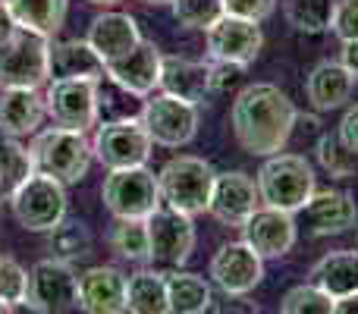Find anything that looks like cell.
Listing matches in <instances>:
<instances>
[{
	"mask_svg": "<svg viewBox=\"0 0 358 314\" xmlns=\"http://www.w3.org/2000/svg\"><path fill=\"white\" fill-rule=\"evenodd\" d=\"M299 123V110L289 94L271 82H255L236 94L229 107V126L239 148L252 157H271L286 148L292 129Z\"/></svg>",
	"mask_w": 358,
	"mask_h": 314,
	"instance_id": "1",
	"label": "cell"
},
{
	"mask_svg": "<svg viewBox=\"0 0 358 314\" xmlns=\"http://www.w3.org/2000/svg\"><path fill=\"white\" fill-rule=\"evenodd\" d=\"M31 160H35L38 173L60 179L63 185H76L88 176L94 164L92 138L79 129H66V126H48L31 136Z\"/></svg>",
	"mask_w": 358,
	"mask_h": 314,
	"instance_id": "2",
	"label": "cell"
},
{
	"mask_svg": "<svg viewBox=\"0 0 358 314\" xmlns=\"http://www.w3.org/2000/svg\"><path fill=\"white\" fill-rule=\"evenodd\" d=\"M255 183H258L261 204L289 210V214H299L317 189L308 160L302 155H283V151L264 157Z\"/></svg>",
	"mask_w": 358,
	"mask_h": 314,
	"instance_id": "3",
	"label": "cell"
},
{
	"mask_svg": "<svg viewBox=\"0 0 358 314\" xmlns=\"http://www.w3.org/2000/svg\"><path fill=\"white\" fill-rule=\"evenodd\" d=\"M214 179H217V170L204 157H195V155L170 157L161 166V173H157L164 204L182 210V214H192V217L208 214Z\"/></svg>",
	"mask_w": 358,
	"mask_h": 314,
	"instance_id": "4",
	"label": "cell"
},
{
	"mask_svg": "<svg viewBox=\"0 0 358 314\" xmlns=\"http://www.w3.org/2000/svg\"><path fill=\"white\" fill-rule=\"evenodd\" d=\"M10 210L25 233H50L66 220V185L48 173H31L10 198Z\"/></svg>",
	"mask_w": 358,
	"mask_h": 314,
	"instance_id": "5",
	"label": "cell"
},
{
	"mask_svg": "<svg viewBox=\"0 0 358 314\" xmlns=\"http://www.w3.org/2000/svg\"><path fill=\"white\" fill-rule=\"evenodd\" d=\"M101 201L113 214V220L117 217H142V220H148L164 204V198L157 176L148 170V164H138V166L107 170L104 185H101Z\"/></svg>",
	"mask_w": 358,
	"mask_h": 314,
	"instance_id": "6",
	"label": "cell"
},
{
	"mask_svg": "<svg viewBox=\"0 0 358 314\" xmlns=\"http://www.w3.org/2000/svg\"><path fill=\"white\" fill-rule=\"evenodd\" d=\"M50 38L16 29L0 44V88H41L48 76Z\"/></svg>",
	"mask_w": 358,
	"mask_h": 314,
	"instance_id": "7",
	"label": "cell"
},
{
	"mask_svg": "<svg viewBox=\"0 0 358 314\" xmlns=\"http://www.w3.org/2000/svg\"><path fill=\"white\" fill-rule=\"evenodd\" d=\"M29 311L63 314L79 311V273L73 271V261L44 258L29 271Z\"/></svg>",
	"mask_w": 358,
	"mask_h": 314,
	"instance_id": "8",
	"label": "cell"
},
{
	"mask_svg": "<svg viewBox=\"0 0 358 314\" xmlns=\"http://www.w3.org/2000/svg\"><path fill=\"white\" fill-rule=\"evenodd\" d=\"M151 148H155V142H151L148 129L142 126V117L104 120V123L94 129V138H92L94 160H98L104 170L148 164Z\"/></svg>",
	"mask_w": 358,
	"mask_h": 314,
	"instance_id": "9",
	"label": "cell"
},
{
	"mask_svg": "<svg viewBox=\"0 0 358 314\" xmlns=\"http://www.w3.org/2000/svg\"><path fill=\"white\" fill-rule=\"evenodd\" d=\"M142 126L161 148H185L198 136V104L161 92L148 94L142 104Z\"/></svg>",
	"mask_w": 358,
	"mask_h": 314,
	"instance_id": "10",
	"label": "cell"
},
{
	"mask_svg": "<svg viewBox=\"0 0 358 314\" xmlns=\"http://www.w3.org/2000/svg\"><path fill=\"white\" fill-rule=\"evenodd\" d=\"M148 242H151V264L176 271L195 252V223L192 214H182L176 208H161L148 217Z\"/></svg>",
	"mask_w": 358,
	"mask_h": 314,
	"instance_id": "11",
	"label": "cell"
},
{
	"mask_svg": "<svg viewBox=\"0 0 358 314\" xmlns=\"http://www.w3.org/2000/svg\"><path fill=\"white\" fill-rule=\"evenodd\" d=\"M208 277L223 296L239 299L248 296L264 280V258L248 242H223L214 252L208 267Z\"/></svg>",
	"mask_w": 358,
	"mask_h": 314,
	"instance_id": "12",
	"label": "cell"
},
{
	"mask_svg": "<svg viewBox=\"0 0 358 314\" xmlns=\"http://www.w3.org/2000/svg\"><path fill=\"white\" fill-rule=\"evenodd\" d=\"M48 117L57 126L88 132L98 126V82L92 79H50L44 92Z\"/></svg>",
	"mask_w": 358,
	"mask_h": 314,
	"instance_id": "13",
	"label": "cell"
},
{
	"mask_svg": "<svg viewBox=\"0 0 358 314\" xmlns=\"http://www.w3.org/2000/svg\"><path fill=\"white\" fill-rule=\"evenodd\" d=\"M204 41H208L210 60H233L248 66V63L258 60L261 48H264V31H261V22H255V19L223 13L204 31Z\"/></svg>",
	"mask_w": 358,
	"mask_h": 314,
	"instance_id": "14",
	"label": "cell"
},
{
	"mask_svg": "<svg viewBox=\"0 0 358 314\" xmlns=\"http://www.w3.org/2000/svg\"><path fill=\"white\" fill-rule=\"evenodd\" d=\"M261 208V195H258V183L242 170H229V173H217L214 179V192H210V204L208 214L217 223L229 229H239L255 210Z\"/></svg>",
	"mask_w": 358,
	"mask_h": 314,
	"instance_id": "15",
	"label": "cell"
},
{
	"mask_svg": "<svg viewBox=\"0 0 358 314\" xmlns=\"http://www.w3.org/2000/svg\"><path fill=\"white\" fill-rule=\"evenodd\" d=\"M239 229H242V242H248L264 261L289 255L299 239L296 214L280 208H267V204H261Z\"/></svg>",
	"mask_w": 358,
	"mask_h": 314,
	"instance_id": "16",
	"label": "cell"
},
{
	"mask_svg": "<svg viewBox=\"0 0 358 314\" xmlns=\"http://www.w3.org/2000/svg\"><path fill=\"white\" fill-rule=\"evenodd\" d=\"M302 214L311 236H340L358 227L355 198L340 189H315V195L308 198Z\"/></svg>",
	"mask_w": 358,
	"mask_h": 314,
	"instance_id": "17",
	"label": "cell"
},
{
	"mask_svg": "<svg viewBox=\"0 0 358 314\" xmlns=\"http://www.w3.org/2000/svg\"><path fill=\"white\" fill-rule=\"evenodd\" d=\"M126 273L113 264H98L79 273V311L88 314H123L126 305Z\"/></svg>",
	"mask_w": 358,
	"mask_h": 314,
	"instance_id": "18",
	"label": "cell"
},
{
	"mask_svg": "<svg viewBox=\"0 0 358 314\" xmlns=\"http://www.w3.org/2000/svg\"><path fill=\"white\" fill-rule=\"evenodd\" d=\"M161 60H164L161 48H157L155 41H145L142 38L129 54L107 63V76H110L113 82H120L123 88H129V92L148 98V94L161 85Z\"/></svg>",
	"mask_w": 358,
	"mask_h": 314,
	"instance_id": "19",
	"label": "cell"
},
{
	"mask_svg": "<svg viewBox=\"0 0 358 314\" xmlns=\"http://www.w3.org/2000/svg\"><path fill=\"white\" fill-rule=\"evenodd\" d=\"M48 76L101 82L107 76V63L88 44V38H63V41H50L48 48Z\"/></svg>",
	"mask_w": 358,
	"mask_h": 314,
	"instance_id": "20",
	"label": "cell"
},
{
	"mask_svg": "<svg viewBox=\"0 0 358 314\" xmlns=\"http://www.w3.org/2000/svg\"><path fill=\"white\" fill-rule=\"evenodd\" d=\"M44 117H48V104L38 88H0V132L3 136H35Z\"/></svg>",
	"mask_w": 358,
	"mask_h": 314,
	"instance_id": "21",
	"label": "cell"
},
{
	"mask_svg": "<svg viewBox=\"0 0 358 314\" xmlns=\"http://www.w3.org/2000/svg\"><path fill=\"white\" fill-rule=\"evenodd\" d=\"M161 92L182 98L189 104H201L210 94V69L204 60H189V57L167 54L161 60Z\"/></svg>",
	"mask_w": 358,
	"mask_h": 314,
	"instance_id": "22",
	"label": "cell"
},
{
	"mask_svg": "<svg viewBox=\"0 0 358 314\" xmlns=\"http://www.w3.org/2000/svg\"><path fill=\"white\" fill-rule=\"evenodd\" d=\"M138 41H142V31H138V22L129 13H117V10L101 13L88 25V44L98 50L104 63L129 54Z\"/></svg>",
	"mask_w": 358,
	"mask_h": 314,
	"instance_id": "23",
	"label": "cell"
},
{
	"mask_svg": "<svg viewBox=\"0 0 358 314\" xmlns=\"http://www.w3.org/2000/svg\"><path fill=\"white\" fill-rule=\"evenodd\" d=\"M355 92V76L343 66V60H324L305 79V94H308L315 110H336L343 107Z\"/></svg>",
	"mask_w": 358,
	"mask_h": 314,
	"instance_id": "24",
	"label": "cell"
},
{
	"mask_svg": "<svg viewBox=\"0 0 358 314\" xmlns=\"http://www.w3.org/2000/svg\"><path fill=\"white\" fill-rule=\"evenodd\" d=\"M311 283L321 286L330 299H343L349 292H358V252L355 248H340L330 252L311 267Z\"/></svg>",
	"mask_w": 358,
	"mask_h": 314,
	"instance_id": "25",
	"label": "cell"
},
{
	"mask_svg": "<svg viewBox=\"0 0 358 314\" xmlns=\"http://www.w3.org/2000/svg\"><path fill=\"white\" fill-rule=\"evenodd\" d=\"M3 3L10 6L19 29L38 31L44 38H54L69 13V0H3Z\"/></svg>",
	"mask_w": 358,
	"mask_h": 314,
	"instance_id": "26",
	"label": "cell"
},
{
	"mask_svg": "<svg viewBox=\"0 0 358 314\" xmlns=\"http://www.w3.org/2000/svg\"><path fill=\"white\" fill-rule=\"evenodd\" d=\"M167 299H170V311L176 314H201L210 308L214 292L210 283L201 273H189V271H176L167 273Z\"/></svg>",
	"mask_w": 358,
	"mask_h": 314,
	"instance_id": "27",
	"label": "cell"
},
{
	"mask_svg": "<svg viewBox=\"0 0 358 314\" xmlns=\"http://www.w3.org/2000/svg\"><path fill=\"white\" fill-rule=\"evenodd\" d=\"M126 305L136 314H167V277L161 271H138L126 280Z\"/></svg>",
	"mask_w": 358,
	"mask_h": 314,
	"instance_id": "28",
	"label": "cell"
},
{
	"mask_svg": "<svg viewBox=\"0 0 358 314\" xmlns=\"http://www.w3.org/2000/svg\"><path fill=\"white\" fill-rule=\"evenodd\" d=\"M107 242H110V248L120 258L132 261V264H148L151 261L148 220H142V217H117Z\"/></svg>",
	"mask_w": 358,
	"mask_h": 314,
	"instance_id": "29",
	"label": "cell"
},
{
	"mask_svg": "<svg viewBox=\"0 0 358 314\" xmlns=\"http://www.w3.org/2000/svg\"><path fill=\"white\" fill-rule=\"evenodd\" d=\"M31 173H35L31 151L19 138L0 132V198H10Z\"/></svg>",
	"mask_w": 358,
	"mask_h": 314,
	"instance_id": "30",
	"label": "cell"
},
{
	"mask_svg": "<svg viewBox=\"0 0 358 314\" xmlns=\"http://www.w3.org/2000/svg\"><path fill=\"white\" fill-rule=\"evenodd\" d=\"M336 0H283V16L296 31L324 35L334 25Z\"/></svg>",
	"mask_w": 358,
	"mask_h": 314,
	"instance_id": "31",
	"label": "cell"
},
{
	"mask_svg": "<svg viewBox=\"0 0 358 314\" xmlns=\"http://www.w3.org/2000/svg\"><path fill=\"white\" fill-rule=\"evenodd\" d=\"M142 104L145 98L129 88H123L120 82H113L110 76L98 82V123L104 120H129V117H142Z\"/></svg>",
	"mask_w": 358,
	"mask_h": 314,
	"instance_id": "32",
	"label": "cell"
},
{
	"mask_svg": "<svg viewBox=\"0 0 358 314\" xmlns=\"http://www.w3.org/2000/svg\"><path fill=\"white\" fill-rule=\"evenodd\" d=\"M50 248L57 258L63 261H79L92 252V233L85 229V223L79 220H63L50 229Z\"/></svg>",
	"mask_w": 358,
	"mask_h": 314,
	"instance_id": "33",
	"label": "cell"
},
{
	"mask_svg": "<svg viewBox=\"0 0 358 314\" xmlns=\"http://www.w3.org/2000/svg\"><path fill=\"white\" fill-rule=\"evenodd\" d=\"M173 19L189 31H208L223 16V0H170Z\"/></svg>",
	"mask_w": 358,
	"mask_h": 314,
	"instance_id": "34",
	"label": "cell"
},
{
	"mask_svg": "<svg viewBox=\"0 0 358 314\" xmlns=\"http://www.w3.org/2000/svg\"><path fill=\"white\" fill-rule=\"evenodd\" d=\"M283 314H334V299L315 283L292 286L280 302Z\"/></svg>",
	"mask_w": 358,
	"mask_h": 314,
	"instance_id": "35",
	"label": "cell"
},
{
	"mask_svg": "<svg viewBox=\"0 0 358 314\" xmlns=\"http://www.w3.org/2000/svg\"><path fill=\"white\" fill-rule=\"evenodd\" d=\"M317 160H321V166L330 173V176L336 179H349L355 173V155L343 145V138L336 136H321V142H317Z\"/></svg>",
	"mask_w": 358,
	"mask_h": 314,
	"instance_id": "36",
	"label": "cell"
},
{
	"mask_svg": "<svg viewBox=\"0 0 358 314\" xmlns=\"http://www.w3.org/2000/svg\"><path fill=\"white\" fill-rule=\"evenodd\" d=\"M29 296V271L16 258H0V299L10 305V311Z\"/></svg>",
	"mask_w": 358,
	"mask_h": 314,
	"instance_id": "37",
	"label": "cell"
},
{
	"mask_svg": "<svg viewBox=\"0 0 358 314\" xmlns=\"http://www.w3.org/2000/svg\"><path fill=\"white\" fill-rule=\"evenodd\" d=\"M330 31H334L340 41H355L358 38V0H336Z\"/></svg>",
	"mask_w": 358,
	"mask_h": 314,
	"instance_id": "38",
	"label": "cell"
},
{
	"mask_svg": "<svg viewBox=\"0 0 358 314\" xmlns=\"http://www.w3.org/2000/svg\"><path fill=\"white\" fill-rule=\"evenodd\" d=\"M208 69H210V92H227V88H233L236 82L242 79V73H245V66L233 63V60H210Z\"/></svg>",
	"mask_w": 358,
	"mask_h": 314,
	"instance_id": "39",
	"label": "cell"
},
{
	"mask_svg": "<svg viewBox=\"0 0 358 314\" xmlns=\"http://www.w3.org/2000/svg\"><path fill=\"white\" fill-rule=\"evenodd\" d=\"M223 10L233 13V16H245V19H255V22H264L267 16H273L277 0H223Z\"/></svg>",
	"mask_w": 358,
	"mask_h": 314,
	"instance_id": "40",
	"label": "cell"
},
{
	"mask_svg": "<svg viewBox=\"0 0 358 314\" xmlns=\"http://www.w3.org/2000/svg\"><path fill=\"white\" fill-rule=\"evenodd\" d=\"M336 136H340V138H343V145H346V148L358 157V104H355V107H349V110L343 113Z\"/></svg>",
	"mask_w": 358,
	"mask_h": 314,
	"instance_id": "41",
	"label": "cell"
},
{
	"mask_svg": "<svg viewBox=\"0 0 358 314\" xmlns=\"http://www.w3.org/2000/svg\"><path fill=\"white\" fill-rule=\"evenodd\" d=\"M340 60H343V66H346L349 73H352L355 79H358V38H355V41H343Z\"/></svg>",
	"mask_w": 358,
	"mask_h": 314,
	"instance_id": "42",
	"label": "cell"
},
{
	"mask_svg": "<svg viewBox=\"0 0 358 314\" xmlns=\"http://www.w3.org/2000/svg\"><path fill=\"white\" fill-rule=\"evenodd\" d=\"M19 25H16V19H13V13H10V6L3 3V0H0V44L6 41V38L13 35V31H16Z\"/></svg>",
	"mask_w": 358,
	"mask_h": 314,
	"instance_id": "43",
	"label": "cell"
},
{
	"mask_svg": "<svg viewBox=\"0 0 358 314\" xmlns=\"http://www.w3.org/2000/svg\"><path fill=\"white\" fill-rule=\"evenodd\" d=\"M334 314H358V292H349V296L336 299V302H334Z\"/></svg>",
	"mask_w": 358,
	"mask_h": 314,
	"instance_id": "44",
	"label": "cell"
},
{
	"mask_svg": "<svg viewBox=\"0 0 358 314\" xmlns=\"http://www.w3.org/2000/svg\"><path fill=\"white\" fill-rule=\"evenodd\" d=\"M88 3H94V6H117L120 0H88Z\"/></svg>",
	"mask_w": 358,
	"mask_h": 314,
	"instance_id": "45",
	"label": "cell"
},
{
	"mask_svg": "<svg viewBox=\"0 0 358 314\" xmlns=\"http://www.w3.org/2000/svg\"><path fill=\"white\" fill-rule=\"evenodd\" d=\"M142 3H148V6H170V0H142Z\"/></svg>",
	"mask_w": 358,
	"mask_h": 314,
	"instance_id": "46",
	"label": "cell"
},
{
	"mask_svg": "<svg viewBox=\"0 0 358 314\" xmlns=\"http://www.w3.org/2000/svg\"><path fill=\"white\" fill-rule=\"evenodd\" d=\"M6 311H10V305H6L3 299H0V314H6Z\"/></svg>",
	"mask_w": 358,
	"mask_h": 314,
	"instance_id": "47",
	"label": "cell"
},
{
	"mask_svg": "<svg viewBox=\"0 0 358 314\" xmlns=\"http://www.w3.org/2000/svg\"><path fill=\"white\" fill-rule=\"evenodd\" d=\"M355 229H358V227H355Z\"/></svg>",
	"mask_w": 358,
	"mask_h": 314,
	"instance_id": "48",
	"label": "cell"
}]
</instances>
